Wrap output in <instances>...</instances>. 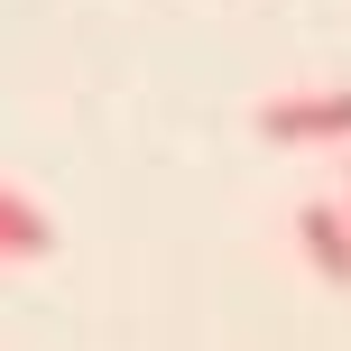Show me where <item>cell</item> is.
Listing matches in <instances>:
<instances>
[{"mask_svg":"<svg viewBox=\"0 0 351 351\" xmlns=\"http://www.w3.org/2000/svg\"><path fill=\"white\" fill-rule=\"evenodd\" d=\"M37 250H47V213H37L19 185H0V268H10V259H37Z\"/></svg>","mask_w":351,"mask_h":351,"instance_id":"3","label":"cell"},{"mask_svg":"<svg viewBox=\"0 0 351 351\" xmlns=\"http://www.w3.org/2000/svg\"><path fill=\"white\" fill-rule=\"evenodd\" d=\"M259 130L287 148H351V93H278L259 102Z\"/></svg>","mask_w":351,"mask_h":351,"instance_id":"1","label":"cell"},{"mask_svg":"<svg viewBox=\"0 0 351 351\" xmlns=\"http://www.w3.org/2000/svg\"><path fill=\"white\" fill-rule=\"evenodd\" d=\"M296 241H305V259H315L324 287H351V204H305Z\"/></svg>","mask_w":351,"mask_h":351,"instance_id":"2","label":"cell"},{"mask_svg":"<svg viewBox=\"0 0 351 351\" xmlns=\"http://www.w3.org/2000/svg\"><path fill=\"white\" fill-rule=\"evenodd\" d=\"M342 204H351V194H342Z\"/></svg>","mask_w":351,"mask_h":351,"instance_id":"4","label":"cell"}]
</instances>
